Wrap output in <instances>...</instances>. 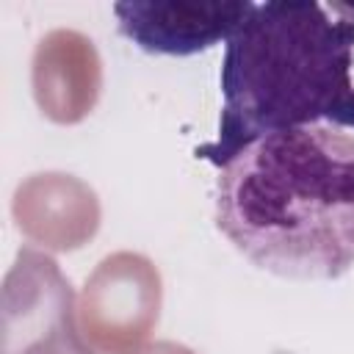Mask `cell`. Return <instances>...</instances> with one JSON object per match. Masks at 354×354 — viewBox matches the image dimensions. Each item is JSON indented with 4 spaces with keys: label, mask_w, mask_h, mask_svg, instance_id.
<instances>
[{
    "label": "cell",
    "mask_w": 354,
    "mask_h": 354,
    "mask_svg": "<svg viewBox=\"0 0 354 354\" xmlns=\"http://www.w3.org/2000/svg\"><path fill=\"white\" fill-rule=\"evenodd\" d=\"M216 227L274 277H343L354 266V136L307 124L246 144L216 180Z\"/></svg>",
    "instance_id": "1"
},
{
    "label": "cell",
    "mask_w": 354,
    "mask_h": 354,
    "mask_svg": "<svg viewBox=\"0 0 354 354\" xmlns=\"http://www.w3.org/2000/svg\"><path fill=\"white\" fill-rule=\"evenodd\" d=\"M354 22L318 3H254L221 61V116L196 149L224 166L246 144L293 127H354Z\"/></svg>",
    "instance_id": "2"
},
{
    "label": "cell",
    "mask_w": 354,
    "mask_h": 354,
    "mask_svg": "<svg viewBox=\"0 0 354 354\" xmlns=\"http://www.w3.org/2000/svg\"><path fill=\"white\" fill-rule=\"evenodd\" d=\"M0 354H94L77 326V299L55 257L22 246L0 296Z\"/></svg>",
    "instance_id": "3"
},
{
    "label": "cell",
    "mask_w": 354,
    "mask_h": 354,
    "mask_svg": "<svg viewBox=\"0 0 354 354\" xmlns=\"http://www.w3.org/2000/svg\"><path fill=\"white\" fill-rule=\"evenodd\" d=\"M249 0H127L113 3L124 39L149 55H196L210 50L243 25Z\"/></svg>",
    "instance_id": "4"
}]
</instances>
